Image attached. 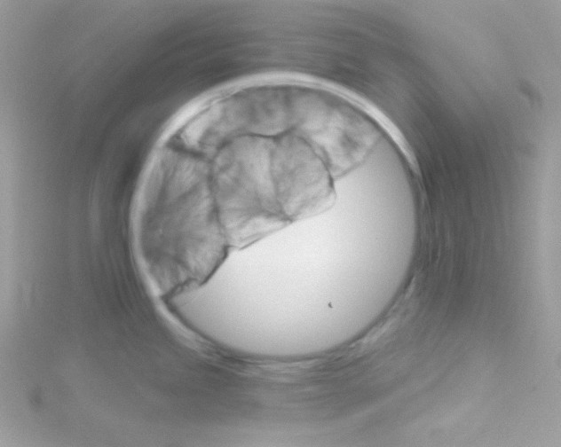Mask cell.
Returning a JSON list of instances; mask_svg holds the SVG:
<instances>
[{
	"label": "cell",
	"mask_w": 561,
	"mask_h": 447,
	"mask_svg": "<svg viewBox=\"0 0 561 447\" xmlns=\"http://www.w3.org/2000/svg\"><path fill=\"white\" fill-rule=\"evenodd\" d=\"M274 137L238 134L225 146V182L217 181L224 187L214 208L230 247L250 245L290 224L278 199Z\"/></svg>",
	"instance_id": "obj_1"
},
{
	"label": "cell",
	"mask_w": 561,
	"mask_h": 447,
	"mask_svg": "<svg viewBox=\"0 0 561 447\" xmlns=\"http://www.w3.org/2000/svg\"><path fill=\"white\" fill-rule=\"evenodd\" d=\"M294 132L311 145L334 179L361 165L381 137L358 110L318 93L312 97Z\"/></svg>",
	"instance_id": "obj_2"
},
{
	"label": "cell",
	"mask_w": 561,
	"mask_h": 447,
	"mask_svg": "<svg viewBox=\"0 0 561 447\" xmlns=\"http://www.w3.org/2000/svg\"><path fill=\"white\" fill-rule=\"evenodd\" d=\"M273 162L280 207L289 223L314 216L332 207L336 200L334 177L311 145L296 133L275 136Z\"/></svg>",
	"instance_id": "obj_3"
}]
</instances>
